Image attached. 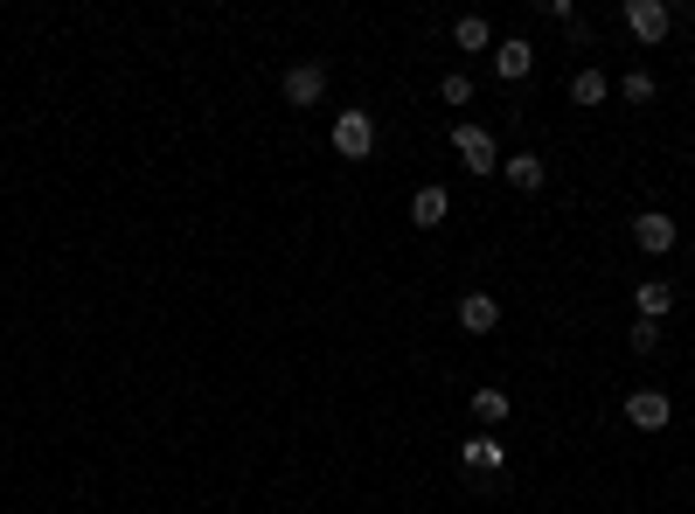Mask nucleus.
<instances>
[{"label": "nucleus", "mask_w": 695, "mask_h": 514, "mask_svg": "<svg viewBox=\"0 0 695 514\" xmlns=\"http://www.w3.org/2000/svg\"><path fill=\"white\" fill-rule=\"evenodd\" d=\"M453 154H459L466 175H501V146H494V132L474 125V119H459V125H453Z\"/></svg>", "instance_id": "1"}, {"label": "nucleus", "mask_w": 695, "mask_h": 514, "mask_svg": "<svg viewBox=\"0 0 695 514\" xmlns=\"http://www.w3.org/2000/svg\"><path fill=\"white\" fill-rule=\"evenodd\" d=\"M327 140H334V154H341V160H369L375 154V119H369V111H334Z\"/></svg>", "instance_id": "2"}, {"label": "nucleus", "mask_w": 695, "mask_h": 514, "mask_svg": "<svg viewBox=\"0 0 695 514\" xmlns=\"http://www.w3.org/2000/svg\"><path fill=\"white\" fill-rule=\"evenodd\" d=\"M668 28H674V8L668 0H626V35L633 43H668Z\"/></svg>", "instance_id": "3"}, {"label": "nucleus", "mask_w": 695, "mask_h": 514, "mask_svg": "<svg viewBox=\"0 0 695 514\" xmlns=\"http://www.w3.org/2000/svg\"><path fill=\"white\" fill-rule=\"evenodd\" d=\"M633 243H640L647 258H668L674 243H682V223H674L668 208H647V216H633Z\"/></svg>", "instance_id": "4"}, {"label": "nucleus", "mask_w": 695, "mask_h": 514, "mask_svg": "<svg viewBox=\"0 0 695 514\" xmlns=\"http://www.w3.org/2000/svg\"><path fill=\"white\" fill-rule=\"evenodd\" d=\"M668 417H674V396L668 390H633L626 396V425L633 431H668Z\"/></svg>", "instance_id": "5"}, {"label": "nucleus", "mask_w": 695, "mask_h": 514, "mask_svg": "<svg viewBox=\"0 0 695 514\" xmlns=\"http://www.w3.org/2000/svg\"><path fill=\"white\" fill-rule=\"evenodd\" d=\"M278 91H286V105L307 111V105H321V98H327V70H321V63H292Z\"/></svg>", "instance_id": "6"}, {"label": "nucleus", "mask_w": 695, "mask_h": 514, "mask_svg": "<svg viewBox=\"0 0 695 514\" xmlns=\"http://www.w3.org/2000/svg\"><path fill=\"white\" fill-rule=\"evenodd\" d=\"M459 466H466V473H501V466H508V445H501L494 431H474V438L459 445Z\"/></svg>", "instance_id": "7"}, {"label": "nucleus", "mask_w": 695, "mask_h": 514, "mask_svg": "<svg viewBox=\"0 0 695 514\" xmlns=\"http://www.w3.org/2000/svg\"><path fill=\"white\" fill-rule=\"evenodd\" d=\"M501 327V299L494 292H459V334H494Z\"/></svg>", "instance_id": "8"}, {"label": "nucleus", "mask_w": 695, "mask_h": 514, "mask_svg": "<svg viewBox=\"0 0 695 514\" xmlns=\"http://www.w3.org/2000/svg\"><path fill=\"white\" fill-rule=\"evenodd\" d=\"M501 175H508V188L536 195V188L550 181V160H542V154H501Z\"/></svg>", "instance_id": "9"}, {"label": "nucleus", "mask_w": 695, "mask_h": 514, "mask_svg": "<svg viewBox=\"0 0 695 514\" xmlns=\"http://www.w3.org/2000/svg\"><path fill=\"white\" fill-rule=\"evenodd\" d=\"M536 70V49L522 43V35H508V43H494V77H508V84H522Z\"/></svg>", "instance_id": "10"}, {"label": "nucleus", "mask_w": 695, "mask_h": 514, "mask_svg": "<svg viewBox=\"0 0 695 514\" xmlns=\"http://www.w3.org/2000/svg\"><path fill=\"white\" fill-rule=\"evenodd\" d=\"M445 216H453V195H445V188H418V195H410V223H418V230H439Z\"/></svg>", "instance_id": "11"}, {"label": "nucleus", "mask_w": 695, "mask_h": 514, "mask_svg": "<svg viewBox=\"0 0 695 514\" xmlns=\"http://www.w3.org/2000/svg\"><path fill=\"white\" fill-rule=\"evenodd\" d=\"M633 299H640V320H668L674 307H682V292H674L668 278H640V292H633Z\"/></svg>", "instance_id": "12"}, {"label": "nucleus", "mask_w": 695, "mask_h": 514, "mask_svg": "<svg viewBox=\"0 0 695 514\" xmlns=\"http://www.w3.org/2000/svg\"><path fill=\"white\" fill-rule=\"evenodd\" d=\"M612 98V77H606V70H598V63H585V70H577V77H571V105H606Z\"/></svg>", "instance_id": "13"}, {"label": "nucleus", "mask_w": 695, "mask_h": 514, "mask_svg": "<svg viewBox=\"0 0 695 514\" xmlns=\"http://www.w3.org/2000/svg\"><path fill=\"white\" fill-rule=\"evenodd\" d=\"M474 417H480V425H508V417H515V396H508V390H474Z\"/></svg>", "instance_id": "14"}, {"label": "nucleus", "mask_w": 695, "mask_h": 514, "mask_svg": "<svg viewBox=\"0 0 695 514\" xmlns=\"http://www.w3.org/2000/svg\"><path fill=\"white\" fill-rule=\"evenodd\" d=\"M453 43H459L466 56H480V49H494V28H487L480 14H459V22H453Z\"/></svg>", "instance_id": "15"}, {"label": "nucleus", "mask_w": 695, "mask_h": 514, "mask_svg": "<svg viewBox=\"0 0 695 514\" xmlns=\"http://www.w3.org/2000/svg\"><path fill=\"white\" fill-rule=\"evenodd\" d=\"M626 348H633V355H654V348H661V320H633V327H626Z\"/></svg>", "instance_id": "16"}, {"label": "nucleus", "mask_w": 695, "mask_h": 514, "mask_svg": "<svg viewBox=\"0 0 695 514\" xmlns=\"http://www.w3.org/2000/svg\"><path fill=\"white\" fill-rule=\"evenodd\" d=\"M439 98H445V105H474V77H466V70H445V77H439Z\"/></svg>", "instance_id": "17"}, {"label": "nucleus", "mask_w": 695, "mask_h": 514, "mask_svg": "<svg viewBox=\"0 0 695 514\" xmlns=\"http://www.w3.org/2000/svg\"><path fill=\"white\" fill-rule=\"evenodd\" d=\"M619 98H626V105H647V98H654V77H647V70H626V77H619Z\"/></svg>", "instance_id": "18"}, {"label": "nucleus", "mask_w": 695, "mask_h": 514, "mask_svg": "<svg viewBox=\"0 0 695 514\" xmlns=\"http://www.w3.org/2000/svg\"><path fill=\"white\" fill-rule=\"evenodd\" d=\"M542 14H550V22H563V28H577V8H571V0H542Z\"/></svg>", "instance_id": "19"}]
</instances>
